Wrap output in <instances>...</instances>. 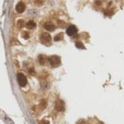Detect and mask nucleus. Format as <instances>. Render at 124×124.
I'll use <instances>...</instances> for the list:
<instances>
[{
  "label": "nucleus",
  "mask_w": 124,
  "mask_h": 124,
  "mask_svg": "<svg viewBox=\"0 0 124 124\" xmlns=\"http://www.w3.org/2000/svg\"><path fill=\"white\" fill-rule=\"evenodd\" d=\"M48 62L54 68H56L60 65L61 64V59L58 56L56 55H54L51 56L48 58Z\"/></svg>",
  "instance_id": "nucleus-1"
},
{
  "label": "nucleus",
  "mask_w": 124,
  "mask_h": 124,
  "mask_svg": "<svg viewBox=\"0 0 124 124\" xmlns=\"http://www.w3.org/2000/svg\"><path fill=\"white\" fill-rule=\"evenodd\" d=\"M17 78L18 83L19 85L21 87H24L25 85H27V78L25 76V75H23V73H18L17 75Z\"/></svg>",
  "instance_id": "nucleus-2"
},
{
  "label": "nucleus",
  "mask_w": 124,
  "mask_h": 124,
  "mask_svg": "<svg viewBox=\"0 0 124 124\" xmlns=\"http://www.w3.org/2000/svg\"><path fill=\"white\" fill-rule=\"evenodd\" d=\"M40 39V40L42 42L44 43V44H47V43L50 42L52 37H51V35L48 33L44 32L41 34Z\"/></svg>",
  "instance_id": "nucleus-3"
},
{
  "label": "nucleus",
  "mask_w": 124,
  "mask_h": 124,
  "mask_svg": "<svg viewBox=\"0 0 124 124\" xmlns=\"http://www.w3.org/2000/svg\"><path fill=\"white\" fill-rule=\"evenodd\" d=\"M78 32V29L75 25H71L68 27L66 29V34L69 36H73L76 35Z\"/></svg>",
  "instance_id": "nucleus-4"
},
{
  "label": "nucleus",
  "mask_w": 124,
  "mask_h": 124,
  "mask_svg": "<svg viewBox=\"0 0 124 124\" xmlns=\"http://www.w3.org/2000/svg\"><path fill=\"white\" fill-rule=\"evenodd\" d=\"M64 102L63 101L60 100V99H58L55 102V108L58 111H63L64 110Z\"/></svg>",
  "instance_id": "nucleus-5"
},
{
  "label": "nucleus",
  "mask_w": 124,
  "mask_h": 124,
  "mask_svg": "<svg viewBox=\"0 0 124 124\" xmlns=\"http://www.w3.org/2000/svg\"><path fill=\"white\" fill-rule=\"evenodd\" d=\"M25 9V5L23 2H19L16 6V10L19 13H22L24 11Z\"/></svg>",
  "instance_id": "nucleus-6"
},
{
  "label": "nucleus",
  "mask_w": 124,
  "mask_h": 124,
  "mask_svg": "<svg viewBox=\"0 0 124 124\" xmlns=\"http://www.w3.org/2000/svg\"><path fill=\"white\" fill-rule=\"evenodd\" d=\"M44 28L48 31H54L55 29V26L51 22H47L44 24Z\"/></svg>",
  "instance_id": "nucleus-7"
},
{
  "label": "nucleus",
  "mask_w": 124,
  "mask_h": 124,
  "mask_svg": "<svg viewBox=\"0 0 124 124\" xmlns=\"http://www.w3.org/2000/svg\"><path fill=\"white\" fill-rule=\"evenodd\" d=\"M39 61L40 65H44L46 63L47 61H48V58H47L45 55H40L39 57Z\"/></svg>",
  "instance_id": "nucleus-8"
},
{
  "label": "nucleus",
  "mask_w": 124,
  "mask_h": 124,
  "mask_svg": "<svg viewBox=\"0 0 124 124\" xmlns=\"http://www.w3.org/2000/svg\"><path fill=\"white\" fill-rule=\"evenodd\" d=\"M25 26H26V27H27V29H34L36 27V24H35V23H34V21H29L26 24Z\"/></svg>",
  "instance_id": "nucleus-9"
},
{
  "label": "nucleus",
  "mask_w": 124,
  "mask_h": 124,
  "mask_svg": "<svg viewBox=\"0 0 124 124\" xmlns=\"http://www.w3.org/2000/svg\"><path fill=\"white\" fill-rule=\"evenodd\" d=\"M46 106H47V102H46V101L45 99H42L40 101V107L41 108V109H44V108H46Z\"/></svg>",
  "instance_id": "nucleus-10"
},
{
  "label": "nucleus",
  "mask_w": 124,
  "mask_h": 124,
  "mask_svg": "<svg viewBox=\"0 0 124 124\" xmlns=\"http://www.w3.org/2000/svg\"><path fill=\"white\" fill-rule=\"evenodd\" d=\"M63 34L62 32L60 33L58 35H56L55 37H54V40L55 41H59L63 39Z\"/></svg>",
  "instance_id": "nucleus-11"
},
{
  "label": "nucleus",
  "mask_w": 124,
  "mask_h": 124,
  "mask_svg": "<svg viewBox=\"0 0 124 124\" xmlns=\"http://www.w3.org/2000/svg\"><path fill=\"white\" fill-rule=\"evenodd\" d=\"M76 46L78 48H81V49H83V48H85V45L83 44V43L81 42H77L76 43Z\"/></svg>",
  "instance_id": "nucleus-12"
},
{
  "label": "nucleus",
  "mask_w": 124,
  "mask_h": 124,
  "mask_svg": "<svg viewBox=\"0 0 124 124\" xmlns=\"http://www.w3.org/2000/svg\"><path fill=\"white\" fill-rule=\"evenodd\" d=\"M22 37L24 39H27L29 38V34L27 31H24L22 33Z\"/></svg>",
  "instance_id": "nucleus-13"
},
{
  "label": "nucleus",
  "mask_w": 124,
  "mask_h": 124,
  "mask_svg": "<svg viewBox=\"0 0 124 124\" xmlns=\"http://www.w3.org/2000/svg\"><path fill=\"white\" fill-rule=\"evenodd\" d=\"M24 20L19 19L18 21H17V25H18V27H19V28H22V27L24 26Z\"/></svg>",
  "instance_id": "nucleus-14"
},
{
  "label": "nucleus",
  "mask_w": 124,
  "mask_h": 124,
  "mask_svg": "<svg viewBox=\"0 0 124 124\" xmlns=\"http://www.w3.org/2000/svg\"><path fill=\"white\" fill-rule=\"evenodd\" d=\"M39 124H49V122L47 120H41L39 122Z\"/></svg>",
  "instance_id": "nucleus-15"
},
{
  "label": "nucleus",
  "mask_w": 124,
  "mask_h": 124,
  "mask_svg": "<svg viewBox=\"0 0 124 124\" xmlns=\"http://www.w3.org/2000/svg\"><path fill=\"white\" fill-rule=\"evenodd\" d=\"M77 124H85V122L83 120H80L78 122Z\"/></svg>",
  "instance_id": "nucleus-16"
}]
</instances>
